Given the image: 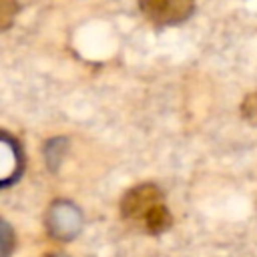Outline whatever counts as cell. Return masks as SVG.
Instances as JSON below:
<instances>
[{"mask_svg": "<svg viewBox=\"0 0 257 257\" xmlns=\"http://www.w3.org/2000/svg\"><path fill=\"white\" fill-rule=\"evenodd\" d=\"M0 6H2V10H0L2 28H8V24H10L12 16L16 14V4H14V0H0Z\"/></svg>", "mask_w": 257, "mask_h": 257, "instance_id": "cell-5", "label": "cell"}, {"mask_svg": "<svg viewBox=\"0 0 257 257\" xmlns=\"http://www.w3.org/2000/svg\"><path fill=\"white\" fill-rule=\"evenodd\" d=\"M48 229L58 239H70L76 235L80 227V215L78 211L68 203H56L52 205L48 213Z\"/></svg>", "mask_w": 257, "mask_h": 257, "instance_id": "cell-3", "label": "cell"}, {"mask_svg": "<svg viewBox=\"0 0 257 257\" xmlns=\"http://www.w3.org/2000/svg\"><path fill=\"white\" fill-rule=\"evenodd\" d=\"M122 217L139 223L149 233H161L171 225V215L163 205V195L155 185H139L122 197Z\"/></svg>", "mask_w": 257, "mask_h": 257, "instance_id": "cell-1", "label": "cell"}, {"mask_svg": "<svg viewBox=\"0 0 257 257\" xmlns=\"http://www.w3.org/2000/svg\"><path fill=\"white\" fill-rule=\"evenodd\" d=\"M143 14L161 26L187 20L195 8V0H139Z\"/></svg>", "mask_w": 257, "mask_h": 257, "instance_id": "cell-2", "label": "cell"}, {"mask_svg": "<svg viewBox=\"0 0 257 257\" xmlns=\"http://www.w3.org/2000/svg\"><path fill=\"white\" fill-rule=\"evenodd\" d=\"M241 114H243V118L249 124L257 126V92H251V94H247L243 98V102H241Z\"/></svg>", "mask_w": 257, "mask_h": 257, "instance_id": "cell-4", "label": "cell"}]
</instances>
